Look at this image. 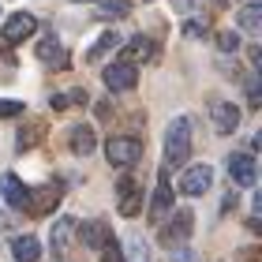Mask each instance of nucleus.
Segmentation results:
<instances>
[{"label":"nucleus","mask_w":262,"mask_h":262,"mask_svg":"<svg viewBox=\"0 0 262 262\" xmlns=\"http://www.w3.org/2000/svg\"><path fill=\"white\" fill-rule=\"evenodd\" d=\"M139 210H142V191L135 187L131 176H124V180H120V213H124V217H135Z\"/></svg>","instance_id":"2eb2a0df"},{"label":"nucleus","mask_w":262,"mask_h":262,"mask_svg":"<svg viewBox=\"0 0 262 262\" xmlns=\"http://www.w3.org/2000/svg\"><path fill=\"white\" fill-rule=\"evenodd\" d=\"M240 27L251 34V38H258V34H262V8H258V4H244V8H240Z\"/></svg>","instance_id":"6ab92c4d"},{"label":"nucleus","mask_w":262,"mask_h":262,"mask_svg":"<svg viewBox=\"0 0 262 262\" xmlns=\"http://www.w3.org/2000/svg\"><path fill=\"white\" fill-rule=\"evenodd\" d=\"M191 229H195V213L191 210H180L172 217V225H165V229H161V244H184L187 236H191Z\"/></svg>","instance_id":"1a4fd4ad"},{"label":"nucleus","mask_w":262,"mask_h":262,"mask_svg":"<svg viewBox=\"0 0 262 262\" xmlns=\"http://www.w3.org/2000/svg\"><path fill=\"white\" fill-rule=\"evenodd\" d=\"M11 255H15V262H38L41 258L38 236H15V240H11Z\"/></svg>","instance_id":"dca6fc26"},{"label":"nucleus","mask_w":262,"mask_h":262,"mask_svg":"<svg viewBox=\"0 0 262 262\" xmlns=\"http://www.w3.org/2000/svg\"><path fill=\"white\" fill-rule=\"evenodd\" d=\"M38 139H41V124H34V127H27V131H19L15 142H19V150H30Z\"/></svg>","instance_id":"4be33fe9"},{"label":"nucleus","mask_w":262,"mask_h":262,"mask_svg":"<svg viewBox=\"0 0 262 262\" xmlns=\"http://www.w3.org/2000/svg\"><path fill=\"white\" fill-rule=\"evenodd\" d=\"M34 30H38V19H34L30 11H15V15L4 23V41L8 45H19V41H27Z\"/></svg>","instance_id":"0eeeda50"},{"label":"nucleus","mask_w":262,"mask_h":262,"mask_svg":"<svg viewBox=\"0 0 262 262\" xmlns=\"http://www.w3.org/2000/svg\"><path fill=\"white\" fill-rule=\"evenodd\" d=\"M210 184H213V169H210V165H191V169L180 176V191L191 195V199L195 195H206Z\"/></svg>","instance_id":"39448f33"},{"label":"nucleus","mask_w":262,"mask_h":262,"mask_svg":"<svg viewBox=\"0 0 262 262\" xmlns=\"http://www.w3.org/2000/svg\"><path fill=\"white\" fill-rule=\"evenodd\" d=\"M244 4H262V0H244Z\"/></svg>","instance_id":"c756f323"},{"label":"nucleus","mask_w":262,"mask_h":262,"mask_svg":"<svg viewBox=\"0 0 262 262\" xmlns=\"http://www.w3.org/2000/svg\"><path fill=\"white\" fill-rule=\"evenodd\" d=\"M127 251H131V262H150V247L142 244L139 236H135V240H127Z\"/></svg>","instance_id":"5701e85b"},{"label":"nucleus","mask_w":262,"mask_h":262,"mask_svg":"<svg viewBox=\"0 0 262 262\" xmlns=\"http://www.w3.org/2000/svg\"><path fill=\"white\" fill-rule=\"evenodd\" d=\"M169 210H172V187H169V172L161 169L158 187H154V202H150V217L154 221H165V217H169Z\"/></svg>","instance_id":"6e6552de"},{"label":"nucleus","mask_w":262,"mask_h":262,"mask_svg":"<svg viewBox=\"0 0 262 262\" xmlns=\"http://www.w3.org/2000/svg\"><path fill=\"white\" fill-rule=\"evenodd\" d=\"M49 105H53V109H68V105H71V94H53Z\"/></svg>","instance_id":"bb28decb"},{"label":"nucleus","mask_w":262,"mask_h":262,"mask_svg":"<svg viewBox=\"0 0 262 262\" xmlns=\"http://www.w3.org/2000/svg\"><path fill=\"white\" fill-rule=\"evenodd\" d=\"M75 232H79V240L86 244L90 251H101V247L113 240V229L105 221H82V229H75Z\"/></svg>","instance_id":"9d476101"},{"label":"nucleus","mask_w":262,"mask_h":262,"mask_svg":"<svg viewBox=\"0 0 262 262\" xmlns=\"http://www.w3.org/2000/svg\"><path fill=\"white\" fill-rule=\"evenodd\" d=\"M23 113V101H11V98H0V120H11V116Z\"/></svg>","instance_id":"b1692460"},{"label":"nucleus","mask_w":262,"mask_h":262,"mask_svg":"<svg viewBox=\"0 0 262 262\" xmlns=\"http://www.w3.org/2000/svg\"><path fill=\"white\" fill-rule=\"evenodd\" d=\"M154 53H158V45H154L150 38H142V34H139V38H131V41L124 45V60H127V64H135V60H150Z\"/></svg>","instance_id":"f3484780"},{"label":"nucleus","mask_w":262,"mask_h":262,"mask_svg":"<svg viewBox=\"0 0 262 262\" xmlns=\"http://www.w3.org/2000/svg\"><path fill=\"white\" fill-rule=\"evenodd\" d=\"M101 79H105V86L109 90H135V82H139V71H135V64H127V60H120V64H109L101 71Z\"/></svg>","instance_id":"20e7f679"},{"label":"nucleus","mask_w":262,"mask_h":262,"mask_svg":"<svg viewBox=\"0 0 262 262\" xmlns=\"http://www.w3.org/2000/svg\"><path fill=\"white\" fill-rule=\"evenodd\" d=\"M229 180H232L236 187H255L258 165H255L251 154H232V158H229Z\"/></svg>","instance_id":"7ed1b4c3"},{"label":"nucleus","mask_w":262,"mask_h":262,"mask_svg":"<svg viewBox=\"0 0 262 262\" xmlns=\"http://www.w3.org/2000/svg\"><path fill=\"white\" fill-rule=\"evenodd\" d=\"M191 158V116H176L165 131V165L180 169Z\"/></svg>","instance_id":"f257e3e1"},{"label":"nucleus","mask_w":262,"mask_h":262,"mask_svg":"<svg viewBox=\"0 0 262 262\" xmlns=\"http://www.w3.org/2000/svg\"><path fill=\"white\" fill-rule=\"evenodd\" d=\"M172 262H195V251H191V247H180V251L172 255Z\"/></svg>","instance_id":"c85d7f7f"},{"label":"nucleus","mask_w":262,"mask_h":262,"mask_svg":"<svg viewBox=\"0 0 262 262\" xmlns=\"http://www.w3.org/2000/svg\"><path fill=\"white\" fill-rule=\"evenodd\" d=\"M68 146L71 154H79V158H86V154L98 146V135H94V127L90 124H79V127H71V135H68Z\"/></svg>","instance_id":"4468645a"},{"label":"nucleus","mask_w":262,"mask_h":262,"mask_svg":"<svg viewBox=\"0 0 262 262\" xmlns=\"http://www.w3.org/2000/svg\"><path fill=\"white\" fill-rule=\"evenodd\" d=\"M75 229H79L75 217H56V221H53V236H49V240H53V251H56V255L68 251V244L75 240Z\"/></svg>","instance_id":"ddd939ff"},{"label":"nucleus","mask_w":262,"mask_h":262,"mask_svg":"<svg viewBox=\"0 0 262 262\" xmlns=\"http://www.w3.org/2000/svg\"><path fill=\"white\" fill-rule=\"evenodd\" d=\"M38 60L64 68V64H68V56H64V49H60V41H56V38H45V41L38 45Z\"/></svg>","instance_id":"aec40b11"},{"label":"nucleus","mask_w":262,"mask_h":262,"mask_svg":"<svg viewBox=\"0 0 262 262\" xmlns=\"http://www.w3.org/2000/svg\"><path fill=\"white\" fill-rule=\"evenodd\" d=\"M184 34H187V38H199V34H206V23H187Z\"/></svg>","instance_id":"cd10ccee"},{"label":"nucleus","mask_w":262,"mask_h":262,"mask_svg":"<svg viewBox=\"0 0 262 262\" xmlns=\"http://www.w3.org/2000/svg\"><path fill=\"white\" fill-rule=\"evenodd\" d=\"M0 191H4V202H8V206H15V210H27V202H30V187L23 184L15 172H8L4 180H0Z\"/></svg>","instance_id":"9b49d317"},{"label":"nucleus","mask_w":262,"mask_h":262,"mask_svg":"<svg viewBox=\"0 0 262 262\" xmlns=\"http://www.w3.org/2000/svg\"><path fill=\"white\" fill-rule=\"evenodd\" d=\"M213 4H217V8H221V4H225V0H213Z\"/></svg>","instance_id":"7c9ffc66"},{"label":"nucleus","mask_w":262,"mask_h":262,"mask_svg":"<svg viewBox=\"0 0 262 262\" xmlns=\"http://www.w3.org/2000/svg\"><path fill=\"white\" fill-rule=\"evenodd\" d=\"M56 202H60V187L49 184V187H38V191H30V202H27V213L34 217H41V213H49Z\"/></svg>","instance_id":"f8f14e48"},{"label":"nucleus","mask_w":262,"mask_h":262,"mask_svg":"<svg viewBox=\"0 0 262 262\" xmlns=\"http://www.w3.org/2000/svg\"><path fill=\"white\" fill-rule=\"evenodd\" d=\"M210 120H213V131L217 135H232L240 127V109L232 101H213L210 105Z\"/></svg>","instance_id":"423d86ee"},{"label":"nucleus","mask_w":262,"mask_h":262,"mask_svg":"<svg viewBox=\"0 0 262 262\" xmlns=\"http://www.w3.org/2000/svg\"><path fill=\"white\" fill-rule=\"evenodd\" d=\"M127 11H131L127 0H109V4H101V8H98V15H101V19H124Z\"/></svg>","instance_id":"412c9836"},{"label":"nucleus","mask_w":262,"mask_h":262,"mask_svg":"<svg viewBox=\"0 0 262 262\" xmlns=\"http://www.w3.org/2000/svg\"><path fill=\"white\" fill-rule=\"evenodd\" d=\"M101 262H124V251L116 247V240H109V244L101 247Z\"/></svg>","instance_id":"a878e982"},{"label":"nucleus","mask_w":262,"mask_h":262,"mask_svg":"<svg viewBox=\"0 0 262 262\" xmlns=\"http://www.w3.org/2000/svg\"><path fill=\"white\" fill-rule=\"evenodd\" d=\"M120 41H124V38H120V34H116V30H105V34H101V38H98V45H94V49L86 53V60H90V64H98V60H101V56H105V53H113V49H120Z\"/></svg>","instance_id":"a211bd4d"},{"label":"nucleus","mask_w":262,"mask_h":262,"mask_svg":"<svg viewBox=\"0 0 262 262\" xmlns=\"http://www.w3.org/2000/svg\"><path fill=\"white\" fill-rule=\"evenodd\" d=\"M105 158H109V165H135L142 158V142L131 139V135H116L105 146Z\"/></svg>","instance_id":"f03ea898"},{"label":"nucleus","mask_w":262,"mask_h":262,"mask_svg":"<svg viewBox=\"0 0 262 262\" xmlns=\"http://www.w3.org/2000/svg\"><path fill=\"white\" fill-rule=\"evenodd\" d=\"M217 45H221L225 53H236V49H240V38H236L232 30H221V34H217Z\"/></svg>","instance_id":"393cba45"}]
</instances>
